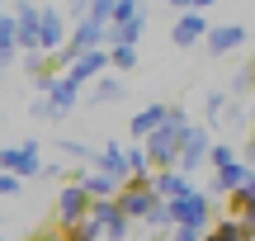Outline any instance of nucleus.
I'll return each instance as SVG.
<instances>
[{
    "label": "nucleus",
    "instance_id": "a211bd4d",
    "mask_svg": "<svg viewBox=\"0 0 255 241\" xmlns=\"http://www.w3.org/2000/svg\"><path fill=\"white\" fill-rule=\"evenodd\" d=\"M81 185H85V194H90V204H109V199H119V189H123V180H114V175H104V170H90V175H85Z\"/></svg>",
    "mask_w": 255,
    "mask_h": 241
},
{
    "label": "nucleus",
    "instance_id": "f704fd0d",
    "mask_svg": "<svg viewBox=\"0 0 255 241\" xmlns=\"http://www.w3.org/2000/svg\"><path fill=\"white\" fill-rule=\"evenodd\" d=\"M19 185H24V180H14V175L0 170V199H5V194H19Z\"/></svg>",
    "mask_w": 255,
    "mask_h": 241
},
{
    "label": "nucleus",
    "instance_id": "5701e85b",
    "mask_svg": "<svg viewBox=\"0 0 255 241\" xmlns=\"http://www.w3.org/2000/svg\"><path fill=\"white\" fill-rule=\"evenodd\" d=\"M237 161H241V147H232V142H213V151H208L213 175H218V170H227V166H237Z\"/></svg>",
    "mask_w": 255,
    "mask_h": 241
},
{
    "label": "nucleus",
    "instance_id": "4c0bfd02",
    "mask_svg": "<svg viewBox=\"0 0 255 241\" xmlns=\"http://www.w3.org/2000/svg\"><path fill=\"white\" fill-rule=\"evenodd\" d=\"M170 241H203V232H189V227H175Z\"/></svg>",
    "mask_w": 255,
    "mask_h": 241
},
{
    "label": "nucleus",
    "instance_id": "bb28decb",
    "mask_svg": "<svg viewBox=\"0 0 255 241\" xmlns=\"http://www.w3.org/2000/svg\"><path fill=\"white\" fill-rule=\"evenodd\" d=\"M109 66L114 71H132L137 66V47H109Z\"/></svg>",
    "mask_w": 255,
    "mask_h": 241
},
{
    "label": "nucleus",
    "instance_id": "9d476101",
    "mask_svg": "<svg viewBox=\"0 0 255 241\" xmlns=\"http://www.w3.org/2000/svg\"><path fill=\"white\" fill-rule=\"evenodd\" d=\"M208 14H199V9H184L180 19H175L170 24V43L175 47H194V43H203V38H208Z\"/></svg>",
    "mask_w": 255,
    "mask_h": 241
},
{
    "label": "nucleus",
    "instance_id": "f257e3e1",
    "mask_svg": "<svg viewBox=\"0 0 255 241\" xmlns=\"http://www.w3.org/2000/svg\"><path fill=\"white\" fill-rule=\"evenodd\" d=\"M184 132H189V114H184V109H170V119L142 142L156 170H180V142H184Z\"/></svg>",
    "mask_w": 255,
    "mask_h": 241
},
{
    "label": "nucleus",
    "instance_id": "b1692460",
    "mask_svg": "<svg viewBox=\"0 0 255 241\" xmlns=\"http://www.w3.org/2000/svg\"><path fill=\"white\" fill-rule=\"evenodd\" d=\"M14 47H19V28H14V14H0V57L14 62Z\"/></svg>",
    "mask_w": 255,
    "mask_h": 241
},
{
    "label": "nucleus",
    "instance_id": "c9c22d12",
    "mask_svg": "<svg viewBox=\"0 0 255 241\" xmlns=\"http://www.w3.org/2000/svg\"><path fill=\"white\" fill-rule=\"evenodd\" d=\"M241 161L255 170V128H251V137H246V147H241Z\"/></svg>",
    "mask_w": 255,
    "mask_h": 241
},
{
    "label": "nucleus",
    "instance_id": "f3484780",
    "mask_svg": "<svg viewBox=\"0 0 255 241\" xmlns=\"http://www.w3.org/2000/svg\"><path fill=\"white\" fill-rule=\"evenodd\" d=\"M43 100L52 104V114L62 119V114H71V109H76V100H81V85H71L66 76H57V81H52V90H47Z\"/></svg>",
    "mask_w": 255,
    "mask_h": 241
},
{
    "label": "nucleus",
    "instance_id": "c03bdc74",
    "mask_svg": "<svg viewBox=\"0 0 255 241\" xmlns=\"http://www.w3.org/2000/svg\"><path fill=\"white\" fill-rule=\"evenodd\" d=\"M128 5H142V0H128Z\"/></svg>",
    "mask_w": 255,
    "mask_h": 241
},
{
    "label": "nucleus",
    "instance_id": "6e6552de",
    "mask_svg": "<svg viewBox=\"0 0 255 241\" xmlns=\"http://www.w3.org/2000/svg\"><path fill=\"white\" fill-rule=\"evenodd\" d=\"M146 9H137V14L128 19H114V24H104V47H137V38L146 33Z\"/></svg>",
    "mask_w": 255,
    "mask_h": 241
},
{
    "label": "nucleus",
    "instance_id": "7ed1b4c3",
    "mask_svg": "<svg viewBox=\"0 0 255 241\" xmlns=\"http://www.w3.org/2000/svg\"><path fill=\"white\" fill-rule=\"evenodd\" d=\"M213 142H218V137H213L208 123H189V132H184V142H180V170H184V175H194V170L208 166Z\"/></svg>",
    "mask_w": 255,
    "mask_h": 241
},
{
    "label": "nucleus",
    "instance_id": "39448f33",
    "mask_svg": "<svg viewBox=\"0 0 255 241\" xmlns=\"http://www.w3.org/2000/svg\"><path fill=\"white\" fill-rule=\"evenodd\" d=\"M0 170L14 180H33L43 170V156H38V142H24V147H5L0 151Z\"/></svg>",
    "mask_w": 255,
    "mask_h": 241
},
{
    "label": "nucleus",
    "instance_id": "473e14b6",
    "mask_svg": "<svg viewBox=\"0 0 255 241\" xmlns=\"http://www.w3.org/2000/svg\"><path fill=\"white\" fill-rule=\"evenodd\" d=\"M232 218H237V223H241V232H246V237L255 241V204H246L241 213H232Z\"/></svg>",
    "mask_w": 255,
    "mask_h": 241
},
{
    "label": "nucleus",
    "instance_id": "f8f14e48",
    "mask_svg": "<svg viewBox=\"0 0 255 241\" xmlns=\"http://www.w3.org/2000/svg\"><path fill=\"white\" fill-rule=\"evenodd\" d=\"M246 28L241 24H213L208 28V38H203V47H208V57H227V52H237V47H246Z\"/></svg>",
    "mask_w": 255,
    "mask_h": 241
},
{
    "label": "nucleus",
    "instance_id": "393cba45",
    "mask_svg": "<svg viewBox=\"0 0 255 241\" xmlns=\"http://www.w3.org/2000/svg\"><path fill=\"white\" fill-rule=\"evenodd\" d=\"M142 227H151V232H175V218H170V204H165V199H161V204H156L151 213H146V223H142Z\"/></svg>",
    "mask_w": 255,
    "mask_h": 241
},
{
    "label": "nucleus",
    "instance_id": "dca6fc26",
    "mask_svg": "<svg viewBox=\"0 0 255 241\" xmlns=\"http://www.w3.org/2000/svg\"><path fill=\"white\" fill-rule=\"evenodd\" d=\"M90 166L104 170V175H114V180H128V147H119V142H104V147L90 156Z\"/></svg>",
    "mask_w": 255,
    "mask_h": 241
},
{
    "label": "nucleus",
    "instance_id": "c85d7f7f",
    "mask_svg": "<svg viewBox=\"0 0 255 241\" xmlns=\"http://www.w3.org/2000/svg\"><path fill=\"white\" fill-rule=\"evenodd\" d=\"M114 5H119V0H90V14H85V19H95V24H109V19H114Z\"/></svg>",
    "mask_w": 255,
    "mask_h": 241
},
{
    "label": "nucleus",
    "instance_id": "2eb2a0df",
    "mask_svg": "<svg viewBox=\"0 0 255 241\" xmlns=\"http://www.w3.org/2000/svg\"><path fill=\"white\" fill-rule=\"evenodd\" d=\"M165 119H170V104H142V109L128 119V132H132L137 142H146V137H151V132L161 128Z\"/></svg>",
    "mask_w": 255,
    "mask_h": 241
},
{
    "label": "nucleus",
    "instance_id": "cd10ccee",
    "mask_svg": "<svg viewBox=\"0 0 255 241\" xmlns=\"http://www.w3.org/2000/svg\"><path fill=\"white\" fill-rule=\"evenodd\" d=\"M222 128H251V109H241V104H227V114H222Z\"/></svg>",
    "mask_w": 255,
    "mask_h": 241
},
{
    "label": "nucleus",
    "instance_id": "4468645a",
    "mask_svg": "<svg viewBox=\"0 0 255 241\" xmlns=\"http://www.w3.org/2000/svg\"><path fill=\"white\" fill-rule=\"evenodd\" d=\"M14 28H19V47L38 52V24H43V5H14Z\"/></svg>",
    "mask_w": 255,
    "mask_h": 241
},
{
    "label": "nucleus",
    "instance_id": "72a5a7b5",
    "mask_svg": "<svg viewBox=\"0 0 255 241\" xmlns=\"http://www.w3.org/2000/svg\"><path fill=\"white\" fill-rule=\"evenodd\" d=\"M62 9H66V14L76 19V24H81V19L90 14V0H62Z\"/></svg>",
    "mask_w": 255,
    "mask_h": 241
},
{
    "label": "nucleus",
    "instance_id": "a18cd8bd",
    "mask_svg": "<svg viewBox=\"0 0 255 241\" xmlns=\"http://www.w3.org/2000/svg\"><path fill=\"white\" fill-rule=\"evenodd\" d=\"M0 241H14V237H0Z\"/></svg>",
    "mask_w": 255,
    "mask_h": 241
},
{
    "label": "nucleus",
    "instance_id": "ddd939ff",
    "mask_svg": "<svg viewBox=\"0 0 255 241\" xmlns=\"http://www.w3.org/2000/svg\"><path fill=\"white\" fill-rule=\"evenodd\" d=\"M104 71H109V47H95V52L76 57V62L66 66V81H71V85H85V81H95V76H104Z\"/></svg>",
    "mask_w": 255,
    "mask_h": 241
},
{
    "label": "nucleus",
    "instance_id": "0eeeda50",
    "mask_svg": "<svg viewBox=\"0 0 255 241\" xmlns=\"http://www.w3.org/2000/svg\"><path fill=\"white\" fill-rule=\"evenodd\" d=\"M90 218L100 223V232L109 237V241H132V227H137V223L123 213L119 204H114V199H109V204H90Z\"/></svg>",
    "mask_w": 255,
    "mask_h": 241
},
{
    "label": "nucleus",
    "instance_id": "4be33fe9",
    "mask_svg": "<svg viewBox=\"0 0 255 241\" xmlns=\"http://www.w3.org/2000/svg\"><path fill=\"white\" fill-rule=\"evenodd\" d=\"M227 104H232L227 90H208V95H203V114H208V128H213V132H218V123H222V114H227Z\"/></svg>",
    "mask_w": 255,
    "mask_h": 241
},
{
    "label": "nucleus",
    "instance_id": "2f4dec72",
    "mask_svg": "<svg viewBox=\"0 0 255 241\" xmlns=\"http://www.w3.org/2000/svg\"><path fill=\"white\" fill-rule=\"evenodd\" d=\"M246 204H255V175L246 180V189H237V194H232V213H241Z\"/></svg>",
    "mask_w": 255,
    "mask_h": 241
},
{
    "label": "nucleus",
    "instance_id": "9b49d317",
    "mask_svg": "<svg viewBox=\"0 0 255 241\" xmlns=\"http://www.w3.org/2000/svg\"><path fill=\"white\" fill-rule=\"evenodd\" d=\"M151 189H156V199L175 204V199H189L199 185H194V175H184V170H156V175H151Z\"/></svg>",
    "mask_w": 255,
    "mask_h": 241
},
{
    "label": "nucleus",
    "instance_id": "f03ea898",
    "mask_svg": "<svg viewBox=\"0 0 255 241\" xmlns=\"http://www.w3.org/2000/svg\"><path fill=\"white\" fill-rule=\"evenodd\" d=\"M170 218H175V227H189V232H208V227L218 223V218H213V199L203 194V189H194L189 199H175Z\"/></svg>",
    "mask_w": 255,
    "mask_h": 241
},
{
    "label": "nucleus",
    "instance_id": "58836bf2",
    "mask_svg": "<svg viewBox=\"0 0 255 241\" xmlns=\"http://www.w3.org/2000/svg\"><path fill=\"white\" fill-rule=\"evenodd\" d=\"M213 5H218V0H194V9H199V14H203V9H213Z\"/></svg>",
    "mask_w": 255,
    "mask_h": 241
},
{
    "label": "nucleus",
    "instance_id": "6ab92c4d",
    "mask_svg": "<svg viewBox=\"0 0 255 241\" xmlns=\"http://www.w3.org/2000/svg\"><path fill=\"white\" fill-rule=\"evenodd\" d=\"M203 241H251V237L241 232V223L227 213V218H218V223H213L208 232H203Z\"/></svg>",
    "mask_w": 255,
    "mask_h": 241
},
{
    "label": "nucleus",
    "instance_id": "e433bc0d",
    "mask_svg": "<svg viewBox=\"0 0 255 241\" xmlns=\"http://www.w3.org/2000/svg\"><path fill=\"white\" fill-rule=\"evenodd\" d=\"M33 241H66V232H62V227H43Z\"/></svg>",
    "mask_w": 255,
    "mask_h": 241
},
{
    "label": "nucleus",
    "instance_id": "423d86ee",
    "mask_svg": "<svg viewBox=\"0 0 255 241\" xmlns=\"http://www.w3.org/2000/svg\"><path fill=\"white\" fill-rule=\"evenodd\" d=\"M85 218H90V194H85V185L76 180V185H66L62 194H57V223H62V232H66V227L85 223Z\"/></svg>",
    "mask_w": 255,
    "mask_h": 241
},
{
    "label": "nucleus",
    "instance_id": "c756f323",
    "mask_svg": "<svg viewBox=\"0 0 255 241\" xmlns=\"http://www.w3.org/2000/svg\"><path fill=\"white\" fill-rule=\"evenodd\" d=\"M251 90H255V76H251V66L232 71V95H251Z\"/></svg>",
    "mask_w": 255,
    "mask_h": 241
},
{
    "label": "nucleus",
    "instance_id": "7c9ffc66",
    "mask_svg": "<svg viewBox=\"0 0 255 241\" xmlns=\"http://www.w3.org/2000/svg\"><path fill=\"white\" fill-rule=\"evenodd\" d=\"M62 151H66V161H90L95 151L85 147V142H76V137H62Z\"/></svg>",
    "mask_w": 255,
    "mask_h": 241
},
{
    "label": "nucleus",
    "instance_id": "37998d69",
    "mask_svg": "<svg viewBox=\"0 0 255 241\" xmlns=\"http://www.w3.org/2000/svg\"><path fill=\"white\" fill-rule=\"evenodd\" d=\"M0 14H9V9H5V0H0Z\"/></svg>",
    "mask_w": 255,
    "mask_h": 241
},
{
    "label": "nucleus",
    "instance_id": "20e7f679",
    "mask_svg": "<svg viewBox=\"0 0 255 241\" xmlns=\"http://www.w3.org/2000/svg\"><path fill=\"white\" fill-rule=\"evenodd\" d=\"M114 204H119L132 223H146V213H151L161 199H156L151 180H123V189H119V199H114Z\"/></svg>",
    "mask_w": 255,
    "mask_h": 241
},
{
    "label": "nucleus",
    "instance_id": "412c9836",
    "mask_svg": "<svg viewBox=\"0 0 255 241\" xmlns=\"http://www.w3.org/2000/svg\"><path fill=\"white\" fill-rule=\"evenodd\" d=\"M123 95H128V85L119 76H100V81H95V104H119Z\"/></svg>",
    "mask_w": 255,
    "mask_h": 241
},
{
    "label": "nucleus",
    "instance_id": "1a4fd4ad",
    "mask_svg": "<svg viewBox=\"0 0 255 241\" xmlns=\"http://www.w3.org/2000/svg\"><path fill=\"white\" fill-rule=\"evenodd\" d=\"M62 47H66V14L47 5V9H43V24H38V52L57 57Z\"/></svg>",
    "mask_w": 255,
    "mask_h": 241
},
{
    "label": "nucleus",
    "instance_id": "aec40b11",
    "mask_svg": "<svg viewBox=\"0 0 255 241\" xmlns=\"http://www.w3.org/2000/svg\"><path fill=\"white\" fill-rule=\"evenodd\" d=\"M156 175V166H151V156H146V147L137 142V147H128V180H151Z\"/></svg>",
    "mask_w": 255,
    "mask_h": 241
},
{
    "label": "nucleus",
    "instance_id": "49530a36",
    "mask_svg": "<svg viewBox=\"0 0 255 241\" xmlns=\"http://www.w3.org/2000/svg\"><path fill=\"white\" fill-rule=\"evenodd\" d=\"M165 5H170V0H165Z\"/></svg>",
    "mask_w": 255,
    "mask_h": 241
},
{
    "label": "nucleus",
    "instance_id": "79ce46f5",
    "mask_svg": "<svg viewBox=\"0 0 255 241\" xmlns=\"http://www.w3.org/2000/svg\"><path fill=\"white\" fill-rule=\"evenodd\" d=\"M5 66H9V57H0V71H5Z\"/></svg>",
    "mask_w": 255,
    "mask_h": 241
},
{
    "label": "nucleus",
    "instance_id": "a19ab883",
    "mask_svg": "<svg viewBox=\"0 0 255 241\" xmlns=\"http://www.w3.org/2000/svg\"><path fill=\"white\" fill-rule=\"evenodd\" d=\"M14 5H38V0H14Z\"/></svg>",
    "mask_w": 255,
    "mask_h": 241
},
{
    "label": "nucleus",
    "instance_id": "a878e982",
    "mask_svg": "<svg viewBox=\"0 0 255 241\" xmlns=\"http://www.w3.org/2000/svg\"><path fill=\"white\" fill-rule=\"evenodd\" d=\"M100 223L95 218H85V223H76V227H66V241H100Z\"/></svg>",
    "mask_w": 255,
    "mask_h": 241
},
{
    "label": "nucleus",
    "instance_id": "ea45409f",
    "mask_svg": "<svg viewBox=\"0 0 255 241\" xmlns=\"http://www.w3.org/2000/svg\"><path fill=\"white\" fill-rule=\"evenodd\" d=\"M246 66H251V76H255V52H251V62H246Z\"/></svg>",
    "mask_w": 255,
    "mask_h": 241
}]
</instances>
